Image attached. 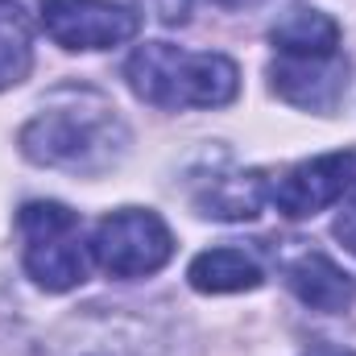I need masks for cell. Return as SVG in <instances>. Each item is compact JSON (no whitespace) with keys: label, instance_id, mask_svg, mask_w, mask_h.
I'll return each instance as SVG.
<instances>
[{"label":"cell","instance_id":"obj_1","mask_svg":"<svg viewBox=\"0 0 356 356\" xmlns=\"http://www.w3.org/2000/svg\"><path fill=\"white\" fill-rule=\"evenodd\" d=\"M17 141L21 154L46 170L95 178L120 166L129 154V124L104 91L58 88Z\"/></svg>","mask_w":356,"mask_h":356},{"label":"cell","instance_id":"obj_2","mask_svg":"<svg viewBox=\"0 0 356 356\" xmlns=\"http://www.w3.org/2000/svg\"><path fill=\"white\" fill-rule=\"evenodd\" d=\"M124 79L137 99L154 108H224L241 91V67L228 54H195L170 42H145L129 54Z\"/></svg>","mask_w":356,"mask_h":356},{"label":"cell","instance_id":"obj_3","mask_svg":"<svg viewBox=\"0 0 356 356\" xmlns=\"http://www.w3.org/2000/svg\"><path fill=\"white\" fill-rule=\"evenodd\" d=\"M17 228H21V261L25 273L50 290V294H63V290H75L88 282V249L83 245V224L71 207L54 203V199H38V203H25L21 216H17Z\"/></svg>","mask_w":356,"mask_h":356},{"label":"cell","instance_id":"obj_4","mask_svg":"<svg viewBox=\"0 0 356 356\" xmlns=\"http://www.w3.org/2000/svg\"><path fill=\"white\" fill-rule=\"evenodd\" d=\"M33 356H175L170 336L137 311H99L58 323Z\"/></svg>","mask_w":356,"mask_h":356},{"label":"cell","instance_id":"obj_5","mask_svg":"<svg viewBox=\"0 0 356 356\" xmlns=\"http://www.w3.org/2000/svg\"><path fill=\"white\" fill-rule=\"evenodd\" d=\"M91 257L108 277H149L175 257V236L158 211L120 207L95 224Z\"/></svg>","mask_w":356,"mask_h":356},{"label":"cell","instance_id":"obj_6","mask_svg":"<svg viewBox=\"0 0 356 356\" xmlns=\"http://www.w3.org/2000/svg\"><path fill=\"white\" fill-rule=\"evenodd\" d=\"M38 17L63 50H112L141 33V13L116 0H38Z\"/></svg>","mask_w":356,"mask_h":356},{"label":"cell","instance_id":"obj_7","mask_svg":"<svg viewBox=\"0 0 356 356\" xmlns=\"http://www.w3.org/2000/svg\"><path fill=\"white\" fill-rule=\"evenodd\" d=\"M356 178V154H319L311 162L290 166L277 182H269V203L286 220H307L344 199Z\"/></svg>","mask_w":356,"mask_h":356},{"label":"cell","instance_id":"obj_8","mask_svg":"<svg viewBox=\"0 0 356 356\" xmlns=\"http://www.w3.org/2000/svg\"><path fill=\"white\" fill-rule=\"evenodd\" d=\"M348 58L344 54H332V58H282L269 67V83L273 91L294 104V108H307V112H336L344 91H348Z\"/></svg>","mask_w":356,"mask_h":356},{"label":"cell","instance_id":"obj_9","mask_svg":"<svg viewBox=\"0 0 356 356\" xmlns=\"http://www.w3.org/2000/svg\"><path fill=\"white\" fill-rule=\"evenodd\" d=\"M282 273H286L290 294H294L302 307H311V311L340 315V311H348V307L356 302V282L340 266H336L327 253L307 249V253L290 257Z\"/></svg>","mask_w":356,"mask_h":356},{"label":"cell","instance_id":"obj_10","mask_svg":"<svg viewBox=\"0 0 356 356\" xmlns=\"http://www.w3.org/2000/svg\"><path fill=\"white\" fill-rule=\"evenodd\" d=\"M269 42L282 58H332L340 54V25L311 4H290L269 25Z\"/></svg>","mask_w":356,"mask_h":356},{"label":"cell","instance_id":"obj_11","mask_svg":"<svg viewBox=\"0 0 356 356\" xmlns=\"http://www.w3.org/2000/svg\"><path fill=\"white\" fill-rule=\"evenodd\" d=\"M186 282L199 294H241V290H257L266 282V269L249 249L220 245V249H207V253H199L191 261Z\"/></svg>","mask_w":356,"mask_h":356},{"label":"cell","instance_id":"obj_12","mask_svg":"<svg viewBox=\"0 0 356 356\" xmlns=\"http://www.w3.org/2000/svg\"><path fill=\"white\" fill-rule=\"evenodd\" d=\"M195 203L211 220H253V216H261V207L269 203V182L257 170L220 175V178H211L207 191H199Z\"/></svg>","mask_w":356,"mask_h":356},{"label":"cell","instance_id":"obj_13","mask_svg":"<svg viewBox=\"0 0 356 356\" xmlns=\"http://www.w3.org/2000/svg\"><path fill=\"white\" fill-rule=\"evenodd\" d=\"M33 71V25L17 0H0V91Z\"/></svg>","mask_w":356,"mask_h":356},{"label":"cell","instance_id":"obj_14","mask_svg":"<svg viewBox=\"0 0 356 356\" xmlns=\"http://www.w3.org/2000/svg\"><path fill=\"white\" fill-rule=\"evenodd\" d=\"M336 236L344 241V249L356 253V178L353 186L344 191V199H340V216H336Z\"/></svg>","mask_w":356,"mask_h":356},{"label":"cell","instance_id":"obj_15","mask_svg":"<svg viewBox=\"0 0 356 356\" xmlns=\"http://www.w3.org/2000/svg\"><path fill=\"white\" fill-rule=\"evenodd\" d=\"M302 356H356L353 348H340V344H315L311 353H302Z\"/></svg>","mask_w":356,"mask_h":356},{"label":"cell","instance_id":"obj_16","mask_svg":"<svg viewBox=\"0 0 356 356\" xmlns=\"http://www.w3.org/2000/svg\"><path fill=\"white\" fill-rule=\"evenodd\" d=\"M211 4H220V8H249V4H261V0H211Z\"/></svg>","mask_w":356,"mask_h":356}]
</instances>
